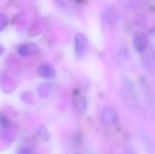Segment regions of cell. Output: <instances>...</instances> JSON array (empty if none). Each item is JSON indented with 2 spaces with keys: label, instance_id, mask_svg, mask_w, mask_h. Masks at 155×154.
<instances>
[{
  "label": "cell",
  "instance_id": "cell-5",
  "mask_svg": "<svg viewBox=\"0 0 155 154\" xmlns=\"http://www.w3.org/2000/svg\"><path fill=\"white\" fill-rule=\"evenodd\" d=\"M37 72L40 76L46 78V79H51L54 78L56 75V71L54 67L51 64H42L38 67Z\"/></svg>",
  "mask_w": 155,
  "mask_h": 154
},
{
  "label": "cell",
  "instance_id": "cell-7",
  "mask_svg": "<svg viewBox=\"0 0 155 154\" xmlns=\"http://www.w3.org/2000/svg\"><path fill=\"white\" fill-rule=\"evenodd\" d=\"M134 85L131 82L129 81H124V96L126 97V100L131 102L132 103H135V93L134 89Z\"/></svg>",
  "mask_w": 155,
  "mask_h": 154
},
{
  "label": "cell",
  "instance_id": "cell-3",
  "mask_svg": "<svg viewBox=\"0 0 155 154\" xmlns=\"http://www.w3.org/2000/svg\"><path fill=\"white\" fill-rule=\"evenodd\" d=\"M104 19L110 27H116L120 20V14L114 6L107 7L104 11Z\"/></svg>",
  "mask_w": 155,
  "mask_h": 154
},
{
  "label": "cell",
  "instance_id": "cell-11",
  "mask_svg": "<svg viewBox=\"0 0 155 154\" xmlns=\"http://www.w3.org/2000/svg\"><path fill=\"white\" fill-rule=\"evenodd\" d=\"M19 154H31V153H30V152H29V150H28V149L22 148V149H20V151H19Z\"/></svg>",
  "mask_w": 155,
  "mask_h": 154
},
{
  "label": "cell",
  "instance_id": "cell-12",
  "mask_svg": "<svg viewBox=\"0 0 155 154\" xmlns=\"http://www.w3.org/2000/svg\"><path fill=\"white\" fill-rule=\"evenodd\" d=\"M3 51H4V49H3V47H2V46L0 45V54H1L2 53H3Z\"/></svg>",
  "mask_w": 155,
  "mask_h": 154
},
{
  "label": "cell",
  "instance_id": "cell-9",
  "mask_svg": "<svg viewBox=\"0 0 155 154\" xmlns=\"http://www.w3.org/2000/svg\"><path fill=\"white\" fill-rule=\"evenodd\" d=\"M124 154H138L136 152V151L131 147V146H126L124 149Z\"/></svg>",
  "mask_w": 155,
  "mask_h": 154
},
{
  "label": "cell",
  "instance_id": "cell-2",
  "mask_svg": "<svg viewBox=\"0 0 155 154\" xmlns=\"http://www.w3.org/2000/svg\"><path fill=\"white\" fill-rule=\"evenodd\" d=\"M89 50V42L83 34H77L74 37V52L78 57H84Z\"/></svg>",
  "mask_w": 155,
  "mask_h": 154
},
{
  "label": "cell",
  "instance_id": "cell-4",
  "mask_svg": "<svg viewBox=\"0 0 155 154\" xmlns=\"http://www.w3.org/2000/svg\"><path fill=\"white\" fill-rule=\"evenodd\" d=\"M133 43H134L135 49L139 53L144 52L148 47V38L143 33H135L134 34Z\"/></svg>",
  "mask_w": 155,
  "mask_h": 154
},
{
  "label": "cell",
  "instance_id": "cell-6",
  "mask_svg": "<svg viewBox=\"0 0 155 154\" xmlns=\"http://www.w3.org/2000/svg\"><path fill=\"white\" fill-rule=\"evenodd\" d=\"M39 51V47L35 44H22L18 47V54L22 56L36 54Z\"/></svg>",
  "mask_w": 155,
  "mask_h": 154
},
{
  "label": "cell",
  "instance_id": "cell-8",
  "mask_svg": "<svg viewBox=\"0 0 155 154\" xmlns=\"http://www.w3.org/2000/svg\"><path fill=\"white\" fill-rule=\"evenodd\" d=\"M74 105L78 112L84 113L87 109V101L83 95H76L74 98Z\"/></svg>",
  "mask_w": 155,
  "mask_h": 154
},
{
  "label": "cell",
  "instance_id": "cell-1",
  "mask_svg": "<svg viewBox=\"0 0 155 154\" xmlns=\"http://www.w3.org/2000/svg\"><path fill=\"white\" fill-rule=\"evenodd\" d=\"M101 121L104 126L107 128H114L119 123V115L114 107H105L101 113Z\"/></svg>",
  "mask_w": 155,
  "mask_h": 154
},
{
  "label": "cell",
  "instance_id": "cell-10",
  "mask_svg": "<svg viewBox=\"0 0 155 154\" xmlns=\"http://www.w3.org/2000/svg\"><path fill=\"white\" fill-rule=\"evenodd\" d=\"M59 2L66 7H70L71 5H73V0H59Z\"/></svg>",
  "mask_w": 155,
  "mask_h": 154
}]
</instances>
